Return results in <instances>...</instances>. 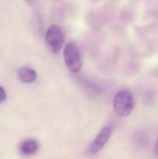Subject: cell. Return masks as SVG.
Segmentation results:
<instances>
[{
	"mask_svg": "<svg viewBox=\"0 0 158 159\" xmlns=\"http://www.w3.org/2000/svg\"><path fill=\"white\" fill-rule=\"evenodd\" d=\"M114 111L116 116L121 117L129 116L135 108V99L133 94L127 90H119L114 98Z\"/></svg>",
	"mask_w": 158,
	"mask_h": 159,
	"instance_id": "obj_1",
	"label": "cell"
},
{
	"mask_svg": "<svg viewBox=\"0 0 158 159\" xmlns=\"http://www.w3.org/2000/svg\"><path fill=\"white\" fill-rule=\"evenodd\" d=\"M63 59H64L65 65L70 72L76 74L81 70L82 61H81L80 51L74 43L69 42L65 46L63 51Z\"/></svg>",
	"mask_w": 158,
	"mask_h": 159,
	"instance_id": "obj_2",
	"label": "cell"
},
{
	"mask_svg": "<svg viewBox=\"0 0 158 159\" xmlns=\"http://www.w3.org/2000/svg\"><path fill=\"white\" fill-rule=\"evenodd\" d=\"M45 41L48 49L52 53L58 54L64 44L65 37L60 27L57 25H50L47 30Z\"/></svg>",
	"mask_w": 158,
	"mask_h": 159,
	"instance_id": "obj_3",
	"label": "cell"
},
{
	"mask_svg": "<svg viewBox=\"0 0 158 159\" xmlns=\"http://www.w3.org/2000/svg\"><path fill=\"white\" fill-rule=\"evenodd\" d=\"M112 131L113 129L111 127H104L100 131V133L96 136V138L94 139L93 143L90 145L89 152L91 155H95L99 153L104 147V145L107 143V142L109 141L112 135Z\"/></svg>",
	"mask_w": 158,
	"mask_h": 159,
	"instance_id": "obj_4",
	"label": "cell"
},
{
	"mask_svg": "<svg viewBox=\"0 0 158 159\" xmlns=\"http://www.w3.org/2000/svg\"><path fill=\"white\" fill-rule=\"evenodd\" d=\"M38 150V143L35 140L28 139L25 140L20 145V151L24 156H33Z\"/></svg>",
	"mask_w": 158,
	"mask_h": 159,
	"instance_id": "obj_5",
	"label": "cell"
},
{
	"mask_svg": "<svg viewBox=\"0 0 158 159\" xmlns=\"http://www.w3.org/2000/svg\"><path fill=\"white\" fill-rule=\"evenodd\" d=\"M18 76L20 80L23 83H33L36 80V72L29 67H21L18 72Z\"/></svg>",
	"mask_w": 158,
	"mask_h": 159,
	"instance_id": "obj_6",
	"label": "cell"
},
{
	"mask_svg": "<svg viewBox=\"0 0 158 159\" xmlns=\"http://www.w3.org/2000/svg\"><path fill=\"white\" fill-rule=\"evenodd\" d=\"M134 140L136 142L137 144H139L140 146H147L149 144V139L147 137V135L143 132H137L134 136Z\"/></svg>",
	"mask_w": 158,
	"mask_h": 159,
	"instance_id": "obj_7",
	"label": "cell"
},
{
	"mask_svg": "<svg viewBox=\"0 0 158 159\" xmlns=\"http://www.w3.org/2000/svg\"><path fill=\"white\" fill-rule=\"evenodd\" d=\"M6 99H7L6 91H5V89L0 86V103H1V102H5V101H6Z\"/></svg>",
	"mask_w": 158,
	"mask_h": 159,
	"instance_id": "obj_8",
	"label": "cell"
},
{
	"mask_svg": "<svg viewBox=\"0 0 158 159\" xmlns=\"http://www.w3.org/2000/svg\"><path fill=\"white\" fill-rule=\"evenodd\" d=\"M154 155L155 157L158 158V140L157 142L156 143V145H155V148H154Z\"/></svg>",
	"mask_w": 158,
	"mask_h": 159,
	"instance_id": "obj_9",
	"label": "cell"
},
{
	"mask_svg": "<svg viewBox=\"0 0 158 159\" xmlns=\"http://www.w3.org/2000/svg\"><path fill=\"white\" fill-rule=\"evenodd\" d=\"M26 1H28V2H31L32 0H26Z\"/></svg>",
	"mask_w": 158,
	"mask_h": 159,
	"instance_id": "obj_10",
	"label": "cell"
}]
</instances>
